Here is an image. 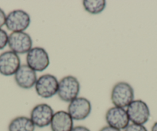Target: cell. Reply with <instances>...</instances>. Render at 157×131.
<instances>
[{
	"label": "cell",
	"instance_id": "19",
	"mask_svg": "<svg viewBox=\"0 0 157 131\" xmlns=\"http://www.w3.org/2000/svg\"><path fill=\"white\" fill-rule=\"evenodd\" d=\"M72 131H91L88 127L85 126H74Z\"/></svg>",
	"mask_w": 157,
	"mask_h": 131
},
{
	"label": "cell",
	"instance_id": "5",
	"mask_svg": "<svg viewBox=\"0 0 157 131\" xmlns=\"http://www.w3.org/2000/svg\"><path fill=\"white\" fill-rule=\"evenodd\" d=\"M31 23L29 14L22 10H16L10 12L6 16V26L12 33L25 32Z\"/></svg>",
	"mask_w": 157,
	"mask_h": 131
},
{
	"label": "cell",
	"instance_id": "2",
	"mask_svg": "<svg viewBox=\"0 0 157 131\" xmlns=\"http://www.w3.org/2000/svg\"><path fill=\"white\" fill-rule=\"evenodd\" d=\"M80 92V83L73 76H66L59 81L57 95L62 101L70 103L77 98Z\"/></svg>",
	"mask_w": 157,
	"mask_h": 131
},
{
	"label": "cell",
	"instance_id": "16",
	"mask_svg": "<svg viewBox=\"0 0 157 131\" xmlns=\"http://www.w3.org/2000/svg\"><path fill=\"white\" fill-rule=\"evenodd\" d=\"M9 35L2 28L0 29V50L3 49L8 45Z\"/></svg>",
	"mask_w": 157,
	"mask_h": 131
},
{
	"label": "cell",
	"instance_id": "1",
	"mask_svg": "<svg viewBox=\"0 0 157 131\" xmlns=\"http://www.w3.org/2000/svg\"><path fill=\"white\" fill-rule=\"evenodd\" d=\"M135 93L132 86L126 82H119L111 91V101L114 106L126 108L134 100Z\"/></svg>",
	"mask_w": 157,
	"mask_h": 131
},
{
	"label": "cell",
	"instance_id": "15",
	"mask_svg": "<svg viewBox=\"0 0 157 131\" xmlns=\"http://www.w3.org/2000/svg\"><path fill=\"white\" fill-rule=\"evenodd\" d=\"M82 5L86 12L90 14H99L104 11L106 6L105 0H84Z\"/></svg>",
	"mask_w": 157,
	"mask_h": 131
},
{
	"label": "cell",
	"instance_id": "6",
	"mask_svg": "<svg viewBox=\"0 0 157 131\" xmlns=\"http://www.w3.org/2000/svg\"><path fill=\"white\" fill-rule=\"evenodd\" d=\"M126 108V112L132 123L144 125L149 121L150 110L143 100H134Z\"/></svg>",
	"mask_w": 157,
	"mask_h": 131
},
{
	"label": "cell",
	"instance_id": "4",
	"mask_svg": "<svg viewBox=\"0 0 157 131\" xmlns=\"http://www.w3.org/2000/svg\"><path fill=\"white\" fill-rule=\"evenodd\" d=\"M59 80L54 75L44 74L38 78L35 85L36 92L40 97L49 99L57 94Z\"/></svg>",
	"mask_w": 157,
	"mask_h": 131
},
{
	"label": "cell",
	"instance_id": "13",
	"mask_svg": "<svg viewBox=\"0 0 157 131\" xmlns=\"http://www.w3.org/2000/svg\"><path fill=\"white\" fill-rule=\"evenodd\" d=\"M52 131H72L73 120L67 111L59 110L54 113L50 123Z\"/></svg>",
	"mask_w": 157,
	"mask_h": 131
},
{
	"label": "cell",
	"instance_id": "21",
	"mask_svg": "<svg viewBox=\"0 0 157 131\" xmlns=\"http://www.w3.org/2000/svg\"><path fill=\"white\" fill-rule=\"evenodd\" d=\"M151 131H157V121L155 122L151 128Z\"/></svg>",
	"mask_w": 157,
	"mask_h": 131
},
{
	"label": "cell",
	"instance_id": "3",
	"mask_svg": "<svg viewBox=\"0 0 157 131\" xmlns=\"http://www.w3.org/2000/svg\"><path fill=\"white\" fill-rule=\"evenodd\" d=\"M27 65L36 72H43L49 67L50 60L47 51L43 47L36 46L26 54Z\"/></svg>",
	"mask_w": 157,
	"mask_h": 131
},
{
	"label": "cell",
	"instance_id": "8",
	"mask_svg": "<svg viewBox=\"0 0 157 131\" xmlns=\"http://www.w3.org/2000/svg\"><path fill=\"white\" fill-rule=\"evenodd\" d=\"M54 111L49 105L46 103H39L32 109L30 119L35 126L44 128L49 126L52 121Z\"/></svg>",
	"mask_w": 157,
	"mask_h": 131
},
{
	"label": "cell",
	"instance_id": "11",
	"mask_svg": "<svg viewBox=\"0 0 157 131\" xmlns=\"http://www.w3.org/2000/svg\"><path fill=\"white\" fill-rule=\"evenodd\" d=\"M21 67L19 55L11 50L0 54V74L6 76H13Z\"/></svg>",
	"mask_w": 157,
	"mask_h": 131
},
{
	"label": "cell",
	"instance_id": "14",
	"mask_svg": "<svg viewBox=\"0 0 157 131\" xmlns=\"http://www.w3.org/2000/svg\"><path fill=\"white\" fill-rule=\"evenodd\" d=\"M36 126L30 117L19 116L13 119L8 126L9 131H35Z\"/></svg>",
	"mask_w": 157,
	"mask_h": 131
},
{
	"label": "cell",
	"instance_id": "18",
	"mask_svg": "<svg viewBox=\"0 0 157 131\" xmlns=\"http://www.w3.org/2000/svg\"><path fill=\"white\" fill-rule=\"evenodd\" d=\"M6 15L5 12L0 8V29L6 25Z\"/></svg>",
	"mask_w": 157,
	"mask_h": 131
},
{
	"label": "cell",
	"instance_id": "9",
	"mask_svg": "<svg viewBox=\"0 0 157 131\" xmlns=\"http://www.w3.org/2000/svg\"><path fill=\"white\" fill-rule=\"evenodd\" d=\"M105 118L108 126L120 130L126 129L130 122L126 110L117 106L109 108L105 113Z\"/></svg>",
	"mask_w": 157,
	"mask_h": 131
},
{
	"label": "cell",
	"instance_id": "20",
	"mask_svg": "<svg viewBox=\"0 0 157 131\" xmlns=\"http://www.w3.org/2000/svg\"><path fill=\"white\" fill-rule=\"evenodd\" d=\"M99 131H122V130H120V129H116V128H113L112 127V126H103V127L101 128L100 129H99Z\"/></svg>",
	"mask_w": 157,
	"mask_h": 131
},
{
	"label": "cell",
	"instance_id": "12",
	"mask_svg": "<svg viewBox=\"0 0 157 131\" xmlns=\"http://www.w3.org/2000/svg\"><path fill=\"white\" fill-rule=\"evenodd\" d=\"M14 76L16 84L24 90H29L35 87L38 79L36 72L27 64L21 65Z\"/></svg>",
	"mask_w": 157,
	"mask_h": 131
},
{
	"label": "cell",
	"instance_id": "7",
	"mask_svg": "<svg viewBox=\"0 0 157 131\" xmlns=\"http://www.w3.org/2000/svg\"><path fill=\"white\" fill-rule=\"evenodd\" d=\"M8 45L16 54L28 53L33 48L32 37L25 32H16L9 35Z\"/></svg>",
	"mask_w": 157,
	"mask_h": 131
},
{
	"label": "cell",
	"instance_id": "17",
	"mask_svg": "<svg viewBox=\"0 0 157 131\" xmlns=\"http://www.w3.org/2000/svg\"><path fill=\"white\" fill-rule=\"evenodd\" d=\"M124 131H148V129L144 125L129 123V126L124 129Z\"/></svg>",
	"mask_w": 157,
	"mask_h": 131
},
{
	"label": "cell",
	"instance_id": "10",
	"mask_svg": "<svg viewBox=\"0 0 157 131\" xmlns=\"http://www.w3.org/2000/svg\"><path fill=\"white\" fill-rule=\"evenodd\" d=\"M68 113L73 120H84L92 112V104L85 97L78 96L69 103Z\"/></svg>",
	"mask_w": 157,
	"mask_h": 131
}]
</instances>
